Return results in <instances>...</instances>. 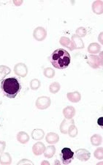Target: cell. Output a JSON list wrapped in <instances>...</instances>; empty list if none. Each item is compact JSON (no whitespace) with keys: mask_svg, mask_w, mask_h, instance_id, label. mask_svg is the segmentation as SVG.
I'll return each instance as SVG.
<instances>
[{"mask_svg":"<svg viewBox=\"0 0 103 165\" xmlns=\"http://www.w3.org/2000/svg\"><path fill=\"white\" fill-rule=\"evenodd\" d=\"M56 153V148L53 145H50L46 148V150L44 151V156L46 158L50 159L54 156Z\"/></svg>","mask_w":103,"mask_h":165,"instance_id":"2e32d148","label":"cell"},{"mask_svg":"<svg viewBox=\"0 0 103 165\" xmlns=\"http://www.w3.org/2000/svg\"><path fill=\"white\" fill-rule=\"evenodd\" d=\"M23 163H24V164H26V163H29V164H33V163L32 162V161H28L27 159H23V160H21L20 162L18 163V164H23Z\"/></svg>","mask_w":103,"mask_h":165,"instance_id":"4dcf8cb0","label":"cell"},{"mask_svg":"<svg viewBox=\"0 0 103 165\" xmlns=\"http://www.w3.org/2000/svg\"><path fill=\"white\" fill-rule=\"evenodd\" d=\"M67 131H68L69 135H70V137H76L77 135V129L74 124L70 125V126H69Z\"/></svg>","mask_w":103,"mask_h":165,"instance_id":"cb8c5ba5","label":"cell"},{"mask_svg":"<svg viewBox=\"0 0 103 165\" xmlns=\"http://www.w3.org/2000/svg\"><path fill=\"white\" fill-rule=\"evenodd\" d=\"M60 84L58 82H53L50 85V91L52 93H57V92H59L60 90Z\"/></svg>","mask_w":103,"mask_h":165,"instance_id":"484cf974","label":"cell"},{"mask_svg":"<svg viewBox=\"0 0 103 165\" xmlns=\"http://www.w3.org/2000/svg\"><path fill=\"white\" fill-rule=\"evenodd\" d=\"M49 60L56 68L64 69L70 64L71 57L67 51L64 48H58L51 54L49 57Z\"/></svg>","mask_w":103,"mask_h":165,"instance_id":"6da1fadb","label":"cell"},{"mask_svg":"<svg viewBox=\"0 0 103 165\" xmlns=\"http://www.w3.org/2000/svg\"><path fill=\"white\" fill-rule=\"evenodd\" d=\"M76 33L77 34V36H79V37H84L85 35H86V29L84 28V27H79L78 29H77L76 31Z\"/></svg>","mask_w":103,"mask_h":165,"instance_id":"f1b7e54d","label":"cell"},{"mask_svg":"<svg viewBox=\"0 0 103 165\" xmlns=\"http://www.w3.org/2000/svg\"><path fill=\"white\" fill-rule=\"evenodd\" d=\"M17 139L19 142L22 143V144H26L29 140V137L26 132L21 131L17 135Z\"/></svg>","mask_w":103,"mask_h":165,"instance_id":"9a60e30c","label":"cell"},{"mask_svg":"<svg viewBox=\"0 0 103 165\" xmlns=\"http://www.w3.org/2000/svg\"><path fill=\"white\" fill-rule=\"evenodd\" d=\"M60 158L63 164H69L73 161L74 153L70 148H64L61 150Z\"/></svg>","mask_w":103,"mask_h":165,"instance_id":"3957f363","label":"cell"},{"mask_svg":"<svg viewBox=\"0 0 103 165\" xmlns=\"http://www.w3.org/2000/svg\"><path fill=\"white\" fill-rule=\"evenodd\" d=\"M46 141L47 142L50 143V144H56L59 142V137L58 136L57 134L53 133V132H50L46 136Z\"/></svg>","mask_w":103,"mask_h":165,"instance_id":"7c38bea8","label":"cell"},{"mask_svg":"<svg viewBox=\"0 0 103 165\" xmlns=\"http://www.w3.org/2000/svg\"><path fill=\"white\" fill-rule=\"evenodd\" d=\"M72 121H73V120L72 119L71 120H63L62 123H61V127H60V129H61V132L63 134H67V130L69 126H70V125L74 124V123H72Z\"/></svg>","mask_w":103,"mask_h":165,"instance_id":"d6986e66","label":"cell"},{"mask_svg":"<svg viewBox=\"0 0 103 165\" xmlns=\"http://www.w3.org/2000/svg\"><path fill=\"white\" fill-rule=\"evenodd\" d=\"M5 146H6V143L4 141H0V153L3 152L5 150Z\"/></svg>","mask_w":103,"mask_h":165,"instance_id":"f546056e","label":"cell"},{"mask_svg":"<svg viewBox=\"0 0 103 165\" xmlns=\"http://www.w3.org/2000/svg\"><path fill=\"white\" fill-rule=\"evenodd\" d=\"M39 87H40V81L38 79H32L30 82V88L32 90H37Z\"/></svg>","mask_w":103,"mask_h":165,"instance_id":"4316f807","label":"cell"},{"mask_svg":"<svg viewBox=\"0 0 103 165\" xmlns=\"http://www.w3.org/2000/svg\"><path fill=\"white\" fill-rule=\"evenodd\" d=\"M14 71L15 74L21 77H25L26 76L28 69H27L26 65L23 63H18L15 65V68H14Z\"/></svg>","mask_w":103,"mask_h":165,"instance_id":"5b68a950","label":"cell"},{"mask_svg":"<svg viewBox=\"0 0 103 165\" xmlns=\"http://www.w3.org/2000/svg\"><path fill=\"white\" fill-rule=\"evenodd\" d=\"M42 164H49V163L48 162V161H43V162L41 163Z\"/></svg>","mask_w":103,"mask_h":165,"instance_id":"1f68e13d","label":"cell"},{"mask_svg":"<svg viewBox=\"0 0 103 165\" xmlns=\"http://www.w3.org/2000/svg\"><path fill=\"white\" fill-rule=\"evenodd\" d=\"M91 144L94 146H98L102 142V138L101 135H94L91 137Z\"/></svg>","mask_w":103,"mask_h":165,"instance_id":"44dd1931","label":"cell"},{"mask_svg":"<svg viewBox=\"0 0 103 165\" xmlns=\"http://www.w3.org/2000/svg\"><path fill=\"white\" fill-rule=\"evenodd\" d=\"M1 88L5 96L9 99H14L21 90V84L16 78H8L2 81Z\"/></svg>","mask_w":103,"mask_h":165,"instance_id":"7a4b0ae2","label":"cell"},{"mask_svg":"<svg viewBox=\"0 0 103 165\" xmlns=\"http://www.w3.org/2000/svg\"><path fill=\"white\" fill-rule=\"evenodd\" d=\"M11 161V156L8 153H2L0 156V163L2 164H10Z\"/></svg>","mask_w":103,"mask_h":165,"instance_id":"e0dca14e","label":"cell"},{"mask_svg":"<svg viewBox=\"0 0 103 165\" xmlns=\"http://www.w3.org/2000/svg\"><path fill=\"white\" fill-rule=\"evenodd\" d=\"M63 114H64V117H66L67 119L70 120L73 118L74 115H75V108L73 107V106H67L63 110Z\"/></svg>","mask_w":103,"mask_h":165,"instance_id":"8fae6325","label":"cell"},{"mask_svg":"<svg viewBox=\"0 0 103 165\" xmlns=\"http://www.w3.org/2000/svg\"><path fill=\"white\" fill-rule=\"evenodd\" d=\"M10 73V69L8 67L5 66V65H1L0 66V80L4 79L5 76L8 75Z\"/></svg>","mask_w":103,"mask_h":165,"instance_id":"603a6c76","label":"cell"},{"mask_svg":"<svg viewBox=\"0 0 103 165\" xmlns=\"http://www.w3.org/2000/svg\"><path fill=\"white\" fill-rule=\"evenodd\" d=\"M44 75L45 77L47 78H53L54 76H55V70L53 69H52L51 68H47L44 69Z\"/></svg>","mask_w":103,"mask_h":165,"instance_id":"d4e9b609","label":"cell"},{"mask_svg":"<svg viewBox=\"0 0 103 165\" xmlns=\"http://www.w3.org/2000/svg\"><path fill=\"white\" fill-rule=\"evenodd\" d=\"M45 150H46V146L41 142L35 143L33 145V148H32V151H33L34 155L36 156L41 155V154L44 153Z\"/></svg>","mask_w":103,"mask_h":165,"instance_id":"ba28073f","label":"cell"},{"mask_svg":"<svg viewBox=\"0 0 103 165\" xmlns=\"http://www.w3.org/2000/svg\"><path fill=\"white\" fill-rule=\"evenodd\" d=\"M92 9L93 11L97 14H102V2H95L93 3L92 5Z\"/></svg>","mask_w":103,"mask_h":165,"instance_id":"ac0fdd59","label":"cell"},{"mask_svg":"<svg viewBox=\"0 0 103 165\" xmlns=\"http://www.w3.org/2000/svg\"><path fill=\"white\" fill-rule=\"evenodd\" d=\"M94 156L97 159H102V148H99L95 150Z\"/></svg>","mask_w":103,"mask_h":165,"instance_id":"83f0119b","label":"cell"},{"mask_svg":"<svg viewBox=\"0 0 103 165\" xmlns=\"http://www.w3.org/2000/svg\"><path fill=\"white\" fill-rule=\"evenodd\" d=\"M67 98L69 101L73 103L79 102L81 99V95L80 92H68Z\"/></svg>","mask_w":103,"mask_h":165,"instance_id":"4fadbf2b","label":"cell"},{"mask_svg":"<svg viewBox=\"0 0 103 165\" xmlns=\"http://www.w3.org/2000/svg\"><path fill=\"white\" fill-rule=\"evenodd\" d=\"M50 105V98L46 96H42L39 97L36 101V106L39 109H45L48 108Z\"/></svg>","mask_w":103,"mask_h":165,"instance_id":"277c9868","label":"cell"},{"mask_svg":"<svg viewBox=\"0 0 103 165\" xmlns=\"http://www.w3.org/2000/svg\"><path fill=\"white\" fill-rule=\"evenodd\" d=\"M75 156L81 161H86L90 159L91 153L86 149H79L75 152Z\"/></svg>","mask_w":103,"mask_h":165,"instance_id":"8992f818","label":"cell"},{"mask_svg":"<svg viewBox=\"0 0 103 165\" xmlns=\"http://www.w3.org/2000/svg\"><path fill=\"white\" fill-rule=\"evenodd\" d=\"M71 41L74 48H84V43L79 36L73 35Z\"/></svg>","mask_w":103,"mask_h":165,"instance_id":"30bf717a","label":"cell"},{"mask_svg":"<svg viewBox=\"0 0 103 165\" xmlns=\"http://www.w3.org/2000/svg\"><path fill=\"white\" fill-rule=\"evenodd\" d=\"M101 47L98 43H91V44L89 45L88 48V52H89L90 54H97L98 52H100Z\"/></svg>","mask_w":103,"mask_h":165,"instance_id":"ffe728a7","label":"cell"},{"mask_svg":"<svg viewBox=\"0 0 103 165\" xmlns=\"http://www.w3.org/2000/svg\"><path fill=\"white\" fill-rule=\"evenodd\" d=\"M45 133L42 129H34L32 132V137L35 140H40L44 137Z\"/></svg>","mask_w":103,"mask_h":165,"instance_id":"5bb4252c","label":"cell"},{"mask_svg":"<svg viewBox=\"0 0 103 165\" xmlns=\"http://www.w3.org/2000/svg\"><path fill=\"white\" fill-rule=\"evenodd\" d=\"M60 43L61 45H63L64 46L67 47V48H70V50H73L74 48L73 46V43H72V41H70L68 38L62 37L60 40Z\"/></svg>","mask_w":103,"mask_h":165,"instance_id":"7402d4cb","label":"cell"},{"mask_svg":"<svg viewBox=\"0 0 103 165\" xmlns=\"http://www.w3.org/2000/svg\"><path fill=\"white\" fill-rule=\"evenodd\" d=\"M33 35H34V38L37 40V41H42L46 38L47 32H46V30H45L44 28L39 27L34 30Z\"/></svg>","mask_w":103,"mask_h":165,"instance_id":"52a82bcc","label":"cell"},{"mask_svg":"<svg viewBox=\"0 0 103 165\" xmlns=\"http://www.w3.org/2000/svg\"><path fill=\"white\" fill-rule=\"evenodd\" d=\"M88 63L90 65V66L92 68H99L100 65H102V63H100V59L99 57L96 55H90L88 57Z\"/></svg>","mask_w":103,"mask_h":165,"instance_id":"9c48e42d","label":"cell"}]
</instances>
